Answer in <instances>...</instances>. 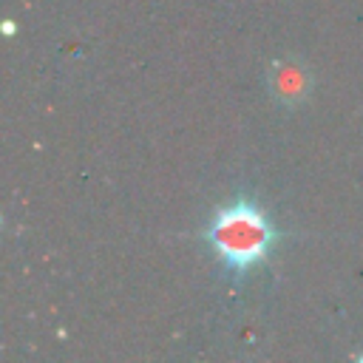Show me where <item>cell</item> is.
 I'll list each match as a JSON object with an SVG mask.
<instances>
[{"mask_svg":"<svg viewBox=\"0 0 363 363\" xmlns=\"http://www.w3.org/2000/svg\"><path fill=\"white\" fill-rule=\"evenodd\" d=\"M207 241L227 267L247 269L269 252L275 241V230L255 204L233 201L216 213L207 230Z\"/></svg>","mask_w":363,"mask_h":363,"instance_id":"obj_1","label":"cell"},{"mask_svg":"<svg viewBox=\"0 0 363 363\" xmlns=\"http://www.w3.org/2000/svg\"><path fill=\"white\" fill-rule=\"evenodd\" d=\"M269 91L284 105H298L309 94V74L295 60H281L269 71Z\"/></svg>","mask_w":363,"mask_h":363,"instance_id":"obj_2","label":"cell"}]
</instances>
